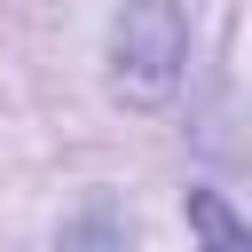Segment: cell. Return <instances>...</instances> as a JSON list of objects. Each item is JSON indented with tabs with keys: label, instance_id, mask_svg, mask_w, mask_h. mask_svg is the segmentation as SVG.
I'll return each instance as SVG.
<instances>
[{
	"label": "cell",
	"instance_id": "6da1fadb",
	"mask_svg": "<svg viewBox=\"0 0 252 252\" xmlns=\"http://www.w3.org/2000/svg\"><path fill=\"white\" fill-rule=\"evenodd\" d=\"M189 71V16L181 0H118L110 16V87L126 102H165Z\"/></svg>",
	"mask_w": 252,
	"mask_h": 252
},
{
	"label": "cell",
	"instance_id": "7a4b0ae2",
	"mask_svg": "<svg viewBox=\"0 0 252 252\" xmlns=\"http://www.w3.org/2000/svg\"><path fill=\"white\" fill-rule=\"evenodd\" d=\"M189 228H197V252H252V228L220 189H189Z\"/></svg>",
	"mask_w": 252,
	"mask_h": 252
},
{
	"label": "cell",
	"instance_id": "3957f363",
	"mask_svg": "<svg viewBox=\"0 0 252 252\" xmlns=\"http://www.w3.org/2000/svg\"><path fill=\"white\" fill-rule=\"evenodd\" d=\"M55 252H134V236H126V220H118V205H79L71 220H63V236H55Z\"/></svg>",
	"mask_w": 252,
	"mask_h": 252
}]
</instances>
